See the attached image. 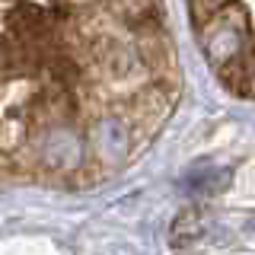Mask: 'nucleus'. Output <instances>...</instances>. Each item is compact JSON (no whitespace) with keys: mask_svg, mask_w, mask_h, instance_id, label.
I'll list each match as a JSON object with an SVG mask.
<instances>
[{"mask_svg":"<svg viewBox=\"0 0 255 255\" xmlns=\"http://www.w3.org/2000/svg\"><path fill=\"white\" fill-rule=\"evenodd\" d=\"M35 156L42 163V169L70 175L83 166L86 147H83V131H77L74 125H48L35 137Z\"/></svg>","mask_w":255,"mask_h":255,"instance_id":"1","label":"nucleus"},{"mask_svg":"<svg viewBox=\"0 0 255 255\" xmlns=\"http://www.w3.org/2000/svg\"><path fill=\"white\" fill-rule=\"evenodd\" d=\"M83 147L93 153L102 166H122L131 156V128L118 115H99L83 131Z\"/></svg>","mask_w":255,"mask_h":255,"instance_id":"2","label":"nucleus"},{"mask_svg":"<svg viewBox=\"0 0 255 255\" xmlns=\"http://www.w3.org/2000/svg\"><path fill=\"white\" fill-rule=\"evenodd\" d=\"M204 29H207V35H204L207 58L217 64V67L239 58L243 51H249V29L246 26H236V22H227V19H211Z\"/></svg>","mask_w":255,"mask_h":255,"instance_id":"3","label":"nucleus"},{"mask_svg":"<svg viewBox=\"0 0 255 255\" xmlns=\"http://www.w3.org/2000/svg\"><path fill=\"white\" fill-rule=\"evenodd\" d=\"M191 195L198 198H211V195H220L223 188L230 185V169L227 166H211V163H198L185 172V182H182Z\"/></svg>","mask_w":255,"mask_h":255,"instance_id":"4","label":"nucleus"},{"mask_svg":"<svg viewBox=\"0 0 255 255\" xmlns=\"http://www.w3.org/2000/svg\"><path fill=\"white\" fill-rule=\"evenodd\" d=\"M217 70H220V80L227 83L230 93L243 96V99H249V96H252V51H243L239 58L227 61Z\"/></svg>","mask_w":255,"mask_h":255,"instance_id":"5","label":"nucleus"},{"mask_svg":"<svg viewBox=\"0 0 255 255\" xmlns=\"http://www.w3.org/2000/svg\"><path fill=\"white\" fill-rule=\"evenodd\" d=\"M99 64H102V70H109V74L118 77V80L131 77V70L137 67V51L125 42H109L99 54Z\"/></svg>","mask_w":255,"mask_h":255,"instance_id":"6","label":"nucleus"},{"mask_svg":"<svg viewBox=\"0 0 255 255\" xmlns=\"http://www.w3.org/2000/svg\"><path fill=\"white\" fill-rule=\"evenodd\" d=\"M223 6L227 3H191V16H195V26L204 29L211 19H217V16L223 13Z\"/></svg>","mask_w":255,"mask_h":255,"instance_id":"7","label":"nucleus"}]
</instances>
